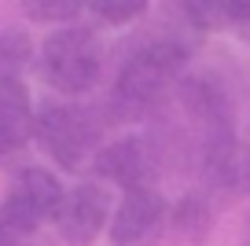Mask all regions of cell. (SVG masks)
Masks as SVG:
<instances>
[{"instance_id":"1","label":"cell","mask_w":250,"mask_h":246,"mask_svg":"<svg viewBox=\"0 0 250 246\" xmlns=\"http://www.w3.org/2000/svg\"><path fill=\"white\" fill-rule=\"evenodd\" d=\"M188 59H191V48L177 37L147 41L118 70L114 92H110V110L122 122H136V118L151 114L166 100V92L184 81Z\"/></svg>"},{"instance_id":"2","label":"cell","mask_w":250,"mask_h":246,"mask_svg":"<svg viewBox=\"0 0 250 246\" xmlns=\"http://www.w3.org/2000/svg\"><path fill=\"white\" fill-rule=\"evenodd\" d=\"M44 154L66 173H81L92 165L103 151V122L88 107L70 100H48L37 107V132H33Z\"/></svg>"},{"instance_id":"3","label":"cell","mask_w":250,"mask_h":246,"mask_svg":"<svg viewBox=\"0 0 250 246\" xmlns=\"http://www.w3.org/2000/svg\"><path fill=\"white\" fill-rule=\"evenodd\" d=\"M103 48L96 26H62L52 30L41 44V74L62 96H81L100 81Z\"/></svg>"},{"instance_id":"4","label":"cell","mask_w":250,"mask_h":246,"mask_svg":"<svg viewBox=\"0 0 250 246\" xmlns=\"http://www.w3.org/2000/svg\"><path fill=\"white\" fill-rule=\"evenodd\" d=\"M158 169H162V151L151 136H122L103 144V151L96 154L92 173L103 177L107 184L122 187V195L155 187Z\"/></svg>"},{"instance_id":"5","label":"cell","mask_w":250,"mask_h":246,"mask_svg":"<svg viewBox=\"0 0 250 246\" xmlns=\"http://www.w3.org/2000/svg\"><path fill=\"white\" fill-rule=\"evenodd\" d=\"M177 100L195 122L203 147L235 136V103L213 74H184V81L177 85Z\"/></svg>"},{"instance_id":"6","label":"cell","mask_w":250,"mask_h":246,"mask_svg":"<svg viewBox=\"0 0 250 246\" xmlns=\"http://www.w3.org/2000/svg\"><path fill=\"white\" fill-rule=\"evenodd\" d=\"M110 191L103 184H92V180H81L78 187L66 191L59 213H55V231L66 246H92L100 239L103 228H110Z\"/></svg>"},{"instance_id":"7","label":"cell","mask_w":250,"mask_h":246,"mask_svg":"<svg viewBox=\"0 0 250 246\" xmlns=\"http://www.w3.org/2000/svg\"><path fill=\"white\" fill-rule=\"evenodd\" d=\"M203 165V191L213 202H235L250 195V147L239 136L199 147Z\"/></svg>"},{"instance_id":"8","label":"cell","mask_w":250,"mask_h":246,"mask_svg":"<svg viewBox=\"0 0 250 246\" xmlns=\"http://www.w3.org/2000/svg\"><path fill=\"white\" fill-rule=\"evenodd\" d=\"M166 224H169V202L155 187H144V191L122 195L107 235L114 246H151L166 231Z\"/></svg>"},{"instance_id":"9","label":"cell","mask_w":250,"mask_h":246,"mask_svg":"<svg viewBox=\"0 0 250 246\" xmlns=\"http://www.w3.org/2000/svg\"><path fill=\"white\" fill-rule=\"evenodd\" d=\"M213 224H217V202L206 191H188L169 206L166 235L177 246H203V243H210Z\"/></svg>"},{"instance_id":"10","label":"cell","mask_w":250,"mask_h":246,"mask_svg":"<svg viewBox=\"0 0 250 246\" xmlns=\"http://www.w3.org/2000/svg\"><path fill=\"white\" fill-rule=\"evenodd\" d=\"M33 132H37V110H33L26 81L22 77L0 81V140L15 154L19 147H26L33 140Z\"/></svg>"},{"instance_id":"11","label":"cell","mask_w":250,"mask_h":246,"mask_svg":"<svg viewBox=\"0 0 250 246\" xmlns=\"http://www.w3.org/2000/svg\"><path fill=\"white\" fill-rule=\"evenodd\" d=\"M11 187H15V191L37 209L41 221H55L62 199H66V187L55 180V173L41 169V165H26V169H19L15 180H11Z\"/></svg>"},{"instance_id":"12","label":"cell","mask_w":250,"mask_h":246,"mask_svg":"<svg viewBox=\"0 0 250 246\" xmlns=\"http://www.w3.org/2000/svg\"><path fill=\"white\" fill-rule=\"evenodd\" d=\"M41 217L15 187H8V195L0 199V246H30V239L37 235Z\"/></svg>"},{"instance_id":"13","label":"cell","mask_w":250,"mask_h":246,"mask_svg":"<svg viewBox=\"0 0 250 246\" xmlns=\"http://www.w3.org/2000/svg\"><path fill=\"white\" fill-rule=\"evenodd\" d=\"M26 19L41 26H52V30H62V26H74L85 11V0H26L22 4Z\"/></svg>"},{"instance_id":"14","label":"cell","mask_w":250,"mask_h":246,"mask_svg":"<svg viewBox=\"0 0 250 246\" xmlns=\"http://www.w3.org/2000/svg\"><path fill=\"white\" fill-rule=\"evenodd\" d=\"M85 11L100 26H125L147 15V0H85Z\"/></svg>"},{"instance_id":"15","label":"cell","mask_w":250,"mask_h":246,"mask_svg":"<svg viewBox=\"0 0 250 246\" xmlns=\"http://www.w3.org/2000/svg\"><path fill=\"white\" fill-rule=\"evenodd\" d=\"M33 44L22 30H0V81L19 77V70L30 62Z\"/></svg>"},{"instance_id":"16","label":"cell","mask_w":250,"mask_h":246,"mask_svg":"<svg viewBox=\"0 0 250 246\" xmlns=\"http://www.w3.org/2000/svg\"><path fill=\"white\" fill-rule=\"evenodd\" d=\"M225 15H228V30L250 44V0H225Z\"/></svg>"},{"instance_id":"17","label":"cell","mask_w":250,"mask_h":246,"mask_svg":"<svg viewBox=\"0 0 250 246\" xmlns=\"http://www.w3.org/2000/svg\"><path fill=\"white\" fill-rule=\"evenodd\" d=\"M8 158H11V151H8V144L0 140V162H8Z\"/></svg>"}]
</instances>
